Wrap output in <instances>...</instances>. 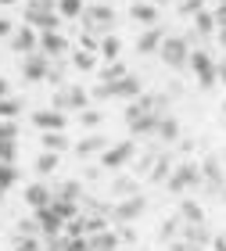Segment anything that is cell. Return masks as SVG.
Segmentation results:
<instances>
[{"label":"cell","instance_id":"obj_1","mask_svg":"<svg viewBox=\"0 0 226 251\" xmlns=\"http://www.w3.org/2000/svg\"><path fill=\"white\" fill-rule=\"evenodd\" d=\"M79 22H83V32H86V36L104 40V36L115 32V7H108V4H86L83 15H79Z\"/></svg>","mask_w":226,"mask_h":251},{"label":"cell","instance_id":"obj_17","mask_svg":"<svg viewBox=\"0 0 226 251\" xmlns=\"http://www.w3.org/2000/svg\"><path fill=\"white\" fill-rule=\"evenodd\" d=\"M108 86H111V97H119V100H137V97L144 94V90H140V79L133 75V72L122 75L119 83H108Z\"/></svg>","mask_w":226,"mask_h":251},{"label":"cell","instance_id":"obj_6","mask_svg":"<svg viewBox=\"0 0 226 251\" xmlns=\"http://www.w3.org/2000/svg\"><path fill=\"white\" fill-rule=\"evenodd\" d=\"M187 68L194 72V79L201 83V90H208V86H216V83H219V75H216V61H212V54H208V50H190Z\"/></svg>","mask_w":226,"mask_h":251},{"label":"cell","instance_id":"obj_44","mask_svg":"<svg viewBox=\"0 0 226 251\" xmlns=\"http://www.w3.org/2000/svg\"><path fill=\"white\" fill-rule=\"evenodd\" d=\"M212 248H216V251H226V237H212Z\"/></svg>","mask_w":226,"mask_h":251},{"label":"cell","instance_id":"obj_23","mask_svg":"<svg viewBox=\"0 0 226 251\" xmlns=\"http://www.w3.org/2000/svg\"><path fill=\"white\" fill-rule=\"evenodd\" d=\"M176 215H179L183 223H208V219H205V208H201L198 201H190V198H183V201H179Z\"/></svg>","mask_w":226,"mask_h":251},{"label":"cell","instance_id":"obj_47","mask_svg":"<svg viewBox=\"0 0 226 251\" xmlns=\"http://www.w3.org/2000/svg\"><path fill=\"white\" fill-rule=\"evenodd\" d=\"M216 32H219V47L226 50V25H223V29H216Z\"/></svg>","mask_w":226,"mask_h":251},{"label":"cell","instance_id":"obj_14","mask_svg":"<svg viewBox=\"0 0 226 251\" xmlns=\"http://www.w3.org/2000/svg\"><path fill=\"white\" fill-rule=\"evenodd\" d=\"M22 198H25V204L32 212H40V208H47V204L54 201V190L47 183H29L25 190H22Z\"/></svg>","mask_w":226,"mask_h":251},{"label":"cell","instance_id":"obj_7","mask_svg":"<svg viewBox=\"0 0 226 251\" xmlns=\"http://www.w3.org/2000/svg\"><path fill=\"white\" fill-rule=\"evenodd\" d=\"M90 90L83 86H58L54 90V111H86Z\"/></svg>","mask_w":226,"mask_h":251},{"label":"cell","instance_id":"obj_36","mask_svg":"<svg viewBox=\"0 0 226 251\" xmlns=\"http://www.w3.org/2000/svg\"><path fill=\"white\" fill-rule=\"evenodd\" d=\"M79 122H83V129H97V126L104 122V115L94 111V108H86V111H79Z\"/></svg>","mask_w":226,"mask_h":251},{"label":"cell","instance_id":"obj_27","mask_svg":"<svg viewBox=\"0 0 226 251\" xmlns=\"http://www.w3.org/2000/svg\"><path fill=\"white\" fill-rule=\"evenodd\" d=\"M119 50H122V40H119V32L104 36V40H100V47H97V54H100L104 61H119Z\"/></svg>","mask_w":226,"mask_h":251},{"label":"cell","instance_id":"obj_40","mask_svg":"<svg viewBox=\"0 0 226 251\" xmlns=\"http://www.w3.org/2000/svg\"><path fill=\"white\" fill-rule=\"evenodd\" d=\"M179 11L183 15H198V11H205V0H179Z\"/></svg>","mask_w":226,"mask_h":251},{"label":"cell","instance_id":"obj_46","mask_svg":"<svg viewBox=\"0 0 226 251\" xmlns=\"http://www.w3.org/2000/svg\"><path fill=\"white\" fill-rule=\"evenodd\" d=\"M7 94H11V86H7V79H0V100H4Z\"/></svg>","mask_w":226,"mask_h":251},{"label":"cell","instance_id":"obj_22","mask_svg":"<svg viewBox=\"0 0 226 251\" xmlns=\"http://www.w3.org/2000/svg\"><path fill=\"white\" fill-rule=\"evenodd\" d=\"M162 40H165V32L158 29V25H154V29H144L140 36H137V50H140V54H154L158 47H162Z\"/></svg>","mask_w":226,"mask_h":251},{"label":"cell","instance_id":"obj_9","mask_svg":"<svg viewBox=\"0 0 226 251\" xmlns=\"http://www.w3.org/2000/svg\"><path fill=\"white\" fill-rule=\"evenodd\" d=\"M47 72H50V58L43 50L25 54V61H22V75H25V83H40V79H47Z\"/></svg>","mask_w":226,"mask_h":251},{"label":"cell","instance_id":"obj_12","mask_svg":"<svg viewBox=\"0 0 226 251\" xmlns=\"http://www.w3.org/2000/svg\"><path fill=\"white\" fill-rule=\"evenodd\" d=\"M36 223H40V233H43V241H50V237H58V233L65 230V219H61V215L50 208V204L36 212Z\"/></svg>","mask_w":226,"mask_h":251},{"label":"cell","instance_id":"obj_21","mask_svg":"<svg viewBox=\"0 0 226 251\" xmlns=\"http://www.w3.org/2000/svg\"><path fill=\"white\" fill-rule=\"evenodd\" d=\"M86 244L94 248V251H115L122 241H119V230H100V233H94V237H86Z\"/></svg>","mask_w":226,"mask_h":251},{"label":"cell","instance_id":"obj_13","mask_svg":"<svg viewBox=\"0 0 226 251\" xmlns=\"http://www.w3.org/2000/svg\"><path fill=\"white\" fill-rule=\"evenodd\" d=\"M179 241H187V244H194V248H208V244H212L208 223H183V230H179Z\"/></svg>","mask_w":226,"mask_h":251},{"label":"cell","instance_id":"obj_41","mask_svg":"<svg viewBox=\"0 0 226 251\" xmlns=\"http://www.w3.org/2000/svg\"><path fill=\"white\" fill-rule=\"evenodd\" d=\"M169 251H205V248H194V244H187V241H173Z\"/></svg>","mask_w":226,"mask_h":251},{"label":"cell","instance_id":"obj_24","mask_svg":"<svg viewBox=\"0 0 226 251\" xmlns=\"http://www.w3.org/2000/svg\"><path fill=\"white\" fill-rule=\"evenodd\" d=\"M154 136H158V140H165V144H176V140H179V122H176L173 115H162V119H158Z\"/></svg>","mask_w":226,"mask_h":251},{"label":"cell","instance_id":"obj_43","mask_svg":"<svg viewBox=\"0 0 226 251\" xmlns=\"http://www.w3.org/2000/svg\"><path fill=\"white\" fill-rule=\"evenodd\" d=\"M86 179H100V165H90L86 169Z\"/></svg>","mask_w":226,"mask_h":251},{"label":"cell","instance_id":"obj_19","mask_svg":"<svg viewBox=\"0 0 226 251\" xmlns=\"http://www.w3.org/2000/svg\"><path fill=\"white\" fill-rule=\"evenodd\" d=\"M40 50L47 54V58H61V54L69 50V40H65L61 32H43L40 36Z\"/></svg>","mask_w":226,"mask_h":251},{"label":"cell","instance_id":"obj_38","mask_svg":"<svg viewBox=\"0 0 226 251\" xmlns=\"http://www.w3.org/2000/svg\"><path fill=\"white\" fill-rule=\"evenodd\" d=\"M15 251H43L36 237H15Z\"/></svg>","mask_w":226,"mask_h":251},{"label":"cell","instance_id":"obj_30","mask_svg":"<svg viewBox=\"0 0 226 251\" xmlns=\"http://www.w3.org/2000/svg\"><path fill=\"white\" fill-rule=\"evenodd\" d=\"M122 75H129V68L122 61H108L104 68H100V83H119Z\"/></svg>","mask_w":226,"mask_h":251},{"label":"cell","instance_id":"obj_26","mask_svg":"<svg viewBox=\"0 0 226 251\" xmlns=\"http://www.w3.org/2000/svg\"><path fill=\"white\" fill-rule=\"evenodd\" d=\"M54 198H61V201H75V204H83V183H79V179H69V183H61V187H54Z\"/></svg>","mask_w":226,"mask_h":251},{"label":"cell","instance_id":"obj_45","mask_svg":"<svg viewBox=\"0 0 226 251\" xmlns=\"http://www.w3.org/2000/svg\"><path fill=\"white\" fill-rule=\"evenodd\" d=\"M216 75H219V83H226V61H223V65H216Z\"/></svg>","mask_w":226,"mask_h":251},{"label":"cell","instance_id":"obj_10","mask_svg":"<svg viewBox=\"0 0 226 251\" xmlns=\"http://www.w3.org/2000/svg\"><path fill=\"white\" fill-rule=\"evenodd\" d=\"M108 144H111V140H108L104 133H90V136H83V140L72 147V151H75L79 158H100V154L108 151Z\"/></svg>","mask_w":226,"mask_h":251},{"label":"cell","instance_id":"obj_20","mask_svg":"<svg viewBox=\"0 0 226 251\" xmlns=\"http://www.w3.org/2000/svg\"><path fill=\"white\" fill-rule=\"evenodd\" d=\"M108 190H111V198L115 201H122V198H133L137 194V176H111V183H108Z\"/></svg>","mask_w":226,"mask_h":251},{"label":"cell","instance_id":"obj_3","mask_svg":"<svg viewBox=\"0 0 226 251\" xmlns=\"http://www.w3.org/2000/svg\"><path fill=\"white\" fill-rule=\"evenodd\" d=\"M198 173H201V190L205 194H219L226 187V165L219 154H205L198 162Z\"/></svg>","mask_w":226,"mask_h":251},{"label":"cell","instance_id":"obj_28","mask_svg":"<svg viewBox=\"0 0 226 251\" xmlns=\"http://www.w3.org/2000/svg\"><path fill=\"white\" fill-rule=\"evenodd\" d=\"M194 32L201 40L212 36V32H216V15H212V11H198V15H194Z\"/></svg>","mask_w":226,"mask_h":251},{"label":"cell","instance_id":"obj_11","mask_svg":"<svg viewBox=\"0 0 226 251\" xmlns=\"http://www.w3.org/2000/svg\"><path fill=\"white\" fill-rule=\"evenodd\" d=\"M25 25L29 29H43V32H58V25H61V15L58 11H25Z\"/></svg>","mask_w":226,"mask_h":251},{"label":"cell","instance_id":"obj_8","mask_svg":"<svg viewBox=\"0 0 226 251\" xmlns=\"http://www.w3.org/2000/svg\"><path fill=\"white\" fill-rule=\"evenodd\" d=\"M144 208H148V198H144V194H133V198H122V201L111 204V219L115 223H137L144 215Z\"/></svg>","mask_w":226,"mask_h":251},{"label":"cell","instance_id":"obj_31","mask_svg":"<svg viewBox=\"0 0 226 251\" xmlns=\"http://www.w3.org/2000/svg\"><path fill=\"white\" fill-rule=\"evenodd\" d=\"M58 165H61V154H54V151H43V154L36 158V173H40V176H50Z\"/></svg>","mask_w":226,"mask_h":251},{"label":"cell","instance_id":"obj_51","mask_svg":"<svg viewBox=\"0 0 226 251\" xmlns=\"http://www.w3.org/2000/svg\"><path fill=\"white\" fill-rule=\"evenodd\" d=\"M223 165H226V158H223Z\"/></svg>","mask_w":226,"mask_h":251},{"label":"cell","instance_id":"obj_33","mask_svg":"<svg viewBox=\"0 0 226 251\" xmlns=\"http://www.w3.org/2000/svg\"><path fill=\"white\" fill-rule=\"evenodd\" d=\"M15 183H18V169H15V165H4V162H0V190H11Z\"/></svg>","mask_w":226,"mask_h":251},{"label":"cell","instance_id":"obj_4","mask_svg":"<svg viewBox=\"0 0 226 251\" xmlns=\"http://www.w3.org/2000/svg\"><path fill=\"white\" fill-rule=\"evenodd\" d=\"M133 158H137V144L133 140H119V144H108V151L97 158V165L108 169V173H119V169L129 165Z\"/></svg>","mask_w":226,"mask_h":251},{"label":"cell","instance_id":"obj_49","mask_svg":"<svg viewBox=\"0 0 226 251\" xmlns=\"http://www.w3.org/2000/svg\"><path fill=\"white\" fill-rule=\"evenodd\" d=\"M223 119H226V100H223Z\"/></svg>","mask_w":226,"mask_h":251},{"label":"cell","instance_id":"obj_15","mask_svg":"<svg viewBox=\"0 0 226 251\" xmlns=\"http://www.w3.org/2000/svg\"><path fill=\"white\" fill-rule=\"evenodd\" d=\"M7 40H11V50H18V54H32V50H40V36H36V32H32L29 25L15 29Z\"/></svg>","mask_w":226,"mask_h":251},{"label":"cell","instance_id":"obj_42","mask_svg":"<svg viewBox=\"0 0 226 251\" xmlns=\"http://www.w3.org/2000/svg\"><path fill=\"white\" fill-rule=\"evenodd\" d=\"M4 36H11V22H7V18H0V40H4Z\"/></svg>","mask_w":226,"mask_h":251},{"label":"cell","instance_id":"obj_16","mask_svg":"<svg viewBox=\"0 0 226 251\" xmlns=\"http://www.w3.org/2000/svg\"><path fill=\"white\" fill-rule=\"evenodd\" d=\"M32 126L43 129V133H65V115H61V111H54V108L32 111Z\"/></svg>","mask_w":226,"mask_h":251},{"label":"cell","instance_id":"obj_2","mask_svg":"<svg viewBox=\"0 0 226 251\" xmlns=\"http://www.w3.org/2000/svg\"><path fill=\"white\" fill-rule=\"evenodd\" d=\"M169 194H187V190H201V173H198V162H190V158H183V162L173 165V173H169L165 179Z\"/></svg>","mask_w":226,"mask_h":251},{"label":"cell","instance_id":"obj_5","mask_svg":"<svg viewBox=\"0 0 226 251\" xmlns=\"http://www.w3.org/2000/svg\"><path fill=\"white\" fill-rule=\"evenodd\" d=\"M158 54H162V61L169 68H176V72H183L187 61H190V47H187L183 36H165L162 47H158Z\"/></svg>","mask_w":226,"mask_h":251},{"label":"cell","instance_id":"obj_18","mask_svg":"<svg viewBox=\"0 0 226 251\" xmlns=\"http://www.w3.org/2000/svg\"><path fill=\"white\" fill-rule=\"evenodd\" d=\"M129 18L140 22L144 29H154L158 25V11H154V4H148V0H137V4L129 7Z\"/></svg>","mask_w":226,"mask_h":251},{"label":"cell","instance_id":"obj_37","mask_svg":"<svg viewBox=\"0 0 226 251\" xmlns=\"http://www.w3.org/2000/svg\"><path fill=\"white\" fill-rule=\"evenodd\" d=\"M18 111H22V104H18L15 97H4V100H0V119H15Z\"/></svg>","mask_w":226,"mask_h":251},{"label":"cell","instance_id":"obj_52","mask_svg":"<svg viewBox=\"0 0 226 251\" xmlns=\"http://www.w3.org/2000/svg\"><path fill=\"white\" fill-rule=\"evenodd\" d=\"M219 4H223V0H219Z\"/></svg>","mask_w":226,"mask_h":251},{"label":"cell","instance_id":"obj_25","mask_svg":"<svg viewBox=\"0 0 226 251\" xmlns=\"http://www.w3.org/2000/svg\"><path fill=\"white\" fill-rule=\"evenodd\" d=\"M179 230H183V219H179V215H169V219L158 226V241L173 244V241H179Z\"/></svg>","mask_w":226,"mask_h":251},{"label":"cell","instance_id":"obj_50","mask_svg":"<svg viewBox=\"0 0 226 251\" xmlns=\"http://www.w3.org/2000/svg\"><path fill=\"white\" fill-rule=\"evenodd\" d=\"M0 4H15V0H0Z\"/></svg>","mask_w":226,"mask_h":251},{"label":"cell","instance_id":"obj_35","mask_svg":"<svg viewBox=\"0 0 226 251\" xmlns=\"http://www.w3.org/2000/svg\"><path fill=\"white\" fill-rule=\"evenodd\" d=\"M15 158H18V144H15V140H0V162H4V165H15Z\"/></svg>","mask_w":226,"mask_h":251},{"label":"cell","instance_id":"obj_34","mask_svg":"<svg viewBox=\"0 0 226 251\" xmlns=\"http://www.w3.org/2000/svg\"><path fill=\"white\" fill-rule=\"evenodd\" d=\"M75 68L79 72H94V65H97V54H90V50H75Z\"/></svg>","mask_w":226,"mask_h":251},{"label":"cell","instance_id":"obj_32","mask_svg":"<svg viewBox=\"0 0 226 251\" xmlns=\"http://www.w3.org/2000/svg\"><path fill=\"white\" fill-rule=\"evenodd\" d=\"M83 0H58V15L61 18H79V15H83Z\"/></svg>","mask_w":226,"mask_h":251},{"label":"cell","instance_id":"obj_48","mask_svg":"<svg viewBox=\"0 0 226 251\" xmlns=\"http://www.w3.org/2000/svg\"><path fill=\"white\" fill-rule=\"evenodd\" d=\"M148 4H169V0H148Z\"/></svg>","mask_w":226,"mask_h":251},{"label":"cell","instance_id":"obj_39","mask_svg":"<svg viewBox=\"0 0 226 251\" xmlns=\"http://www.w3.org/2000/svg\"><path fill=\"white\" fill-rule=\"evenodd\" d=\"M40 233V223L36 219H22L18 223V237H36Z\"/></svg>","mask_w":226,"mask_h":251},{"label":"cell","instance_id":"obj_29","mask_svg":"<svg viewBox=\"0 0 226 251\" xmlns=\"http://www.w3.org/2000/svg\"><path fill=\"white\" fill-rule=\"evenodd\" d=\"M69 136L65 133H43V151H54V154H61V151H69Z\"/></svg>","mask_w":226,"mask_h":251}]
</instances>
